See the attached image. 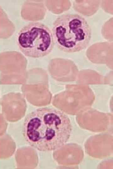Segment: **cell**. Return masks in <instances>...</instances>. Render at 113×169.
Instances as JSON below:
<instances>
[{
    "mask_svg": "<svg viewBox=\"0 0 113 169\" xmlns=\"http://www.w3.org/2000/svg\"><path fill=\"white\" fill-rule=\"evenodd\" d=\"M20 50L26 56L34 58L48 54L54 47L55 42L50 29L39 22H32L22 28L17 36Z\"/></svg>",
    "mask_w": 113,
    "mask_h": 169,
    "instance_id": "obj_3",
    "label": "cell"
},
{
    "mask_svg": "<svg viewBox=\"0 0 113 169\" xmlns=\"http://www.w3.org/2000/svg\"><path fill=\"white\" fill-rule=\"evenodd\" d=\"M55 43L58 48L66 52H77L88 46L91 29L85 19L74 14H66L55 20L52 29Z\"/></svg>",
    "mask_w": 113,
    "mask_h": 169,
    "instance_id": "obj_2",
    "label": "cell"
},
{
    "mask_svg": "<svg viewBox=\"0 0 113 169\" xmlns=\"http://www.w3.org/2000/svg\"><path fill=\"white\" fill-rule=\"evenodd\" d=\"M72 131L68 117L52 108H38L28 114L22 127L26 141L40 151L57 150L67 143Z\"/></svg>",
    "mask_w": 113,
    "mask_h": 169,
    "instance_id": "obj_1",
    "label": "cell"
}]
</instances>
